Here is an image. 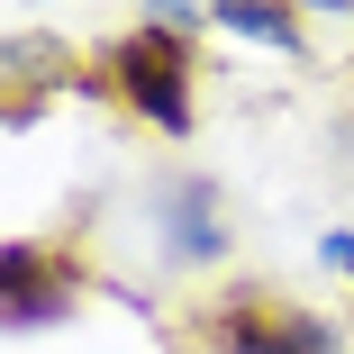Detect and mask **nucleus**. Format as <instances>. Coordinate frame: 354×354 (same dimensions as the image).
I'll return each mask as SVG.
<instances>
[{"mask_svg":"<svg viewBox=\"0 0 354 354\" xmlns=\"http://www.w3.org/2000/svg\"><path fill=\"white\" fill-rule=\"evenodd\" d=\"M73 291H82V281L64 272L46 245H0V327H55V318H73Z\"/></svg>","mask_w":354,"mask_h":354,"instance_id":"obj_2","label":"nucleus"},{"mask_svg":"<svg viewBox=\"0 0 354 354\" xmlns=\"http://www.w3.org/2000/svg\"><path fill=\"white\" fill-rule=\"evenodd\" d=\"M209 19L272 46V55H300V19H291V0H209Z\"/></svg>","mask_w":354,"mask_h":354,"instance_id":"obj_5","label":"nucleus"},{"mask_svg":"<svg viewBox=\"0 0 354 354\" xmlns=\"http://www.w3.org/2000/svg\"><path fill=\"white\" fill-rule=\"evenodd\" d=\"M0 82H37V91H55V82H73V55H64L55 37H0Z\"/></svg>","mask_w":354,"mask_h":354,"instance_id":"obj_6","label":"nucleus"},{"mask_svg":"<svg viewBox=\"0 0 354 354\" xmlns=\"http://www.w3.org/2000/svg\"><path fill=\"white\" fill-rule=\"evenodd\" d=\"M146 19H155L164 37H182L191 19H209V0H146Z\"/></svg>","mask_w":354,"mask_h":354,"instance_id":"obj_7","label":"nucleus"},{"mask_svg":"<svg viewBox=\"0 0 354 354\" xmlns=\"http://www.w3.org/2000/svg\"><path fill=\"white\" fill-rule=\"evenodd\" d=\"M155 236H164V254L173 263H218L227 254V218H218V182H173L164 191V218H155Z\"/></svg>","mask_w":354,"mask_h":354,"instance_id":"obj_4","label":"nucleus"},{"mask_svg":"<svg viewBox=\"0 0 354 354\" xmlns=\"http://www.w3.org/2000/svg\"><path fill=\"white\" fill-rule=\"evenodd\" d=\"M109 73H118L127 109H146L164 136H191V55H182V37H164V28H136V37L109 55Z\"/></svg>","mask_w":354,"mask_h":354,"instance_id":"obj_1","label":"nucleus"},{"mask_svg":"<svg viewBox=\"0 0 354 354\" xmlns=\"http://www.w3.org/2000/svg\"><path fill=\"white\" fill-rule=\"evenodd\" d=\"M327 263H336V272H354V236H327Z\"/></svg>","mask_w":354,"mask_h":354,"instance_id":"obj_8","label":"nucleus"},{"mask_svg":"<svg viewBox=\"0 0 354 354\" xmlns=\"http://www.w3.org/2000/svg\"><path fill=\"white\" fill-rule=\"evenodd\" d=\"M209 336H218V354H336V327L327 318L272 309V300H227Z\"/></svg>","mask_w":354,"mask_h":354,"instance_id":"obj_3","label":"nucleus"}]
</instances>
